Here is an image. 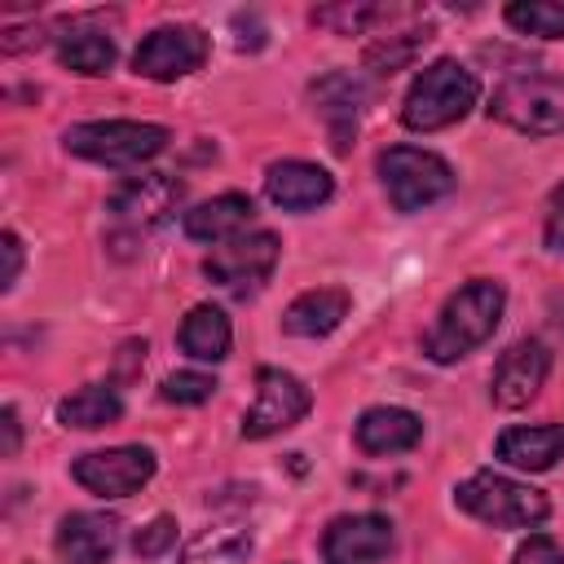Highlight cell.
Masks as SVG:
<instances>
[{
    "instance_id": "4316f807",
    "label": "cell",
    "mask_w": 564,
    "mask_h": 564,
    "mask_svg": "<svg viewBox=\"0 0 564 564\" xmlns=\"http://www.w3.org/2000/svg\"><path fill=\"white\" fill-rule=\"evenodd\" d=\"M159 392H163V401H172V405H203V401L216 392V379L203 375V370H176V375L163 379Z\"/></svg>"
},
{
    "instance_id": "4dcf8cb0",
    "label": "cell",
    "mask_w": 564,
    "mask_h": 564,
    "mask_svg": "<svg viewBox=\"0 0 564 564\" xmlns=\"http://www.w3.org/2000/svg\"><path fill=\"white\" fill-rule=\"evenodd\" d=\"M511 564H564V551H560V542H551V538L533 533V538L516 551V560H511Z\"/></svg>"
},
{
    "instance_id": "44dd1931",
    "label": "cell",
    "mask_w": 564,
    "mask_h": 564,
    "mask_svg": "<svg viewBox=\"0 0 564 564\" xmlns=\"http://www.w3.org/2000/svg\"><path fill=\"white\" fill-rule=\"evenodd\" d=\"M57 62L75 75H106L115 66V35L101 31L93 18H75L57 35Z\"/></svg>"
},
{
    "instance_id": "277c9868",
    "label": "cell",
    "mask_w": 564,
    "mask_h": 564,
    "mask_svg": "<svg viewBox=\"0 0 564 564\" xmlns=\"http://www.w3.org/2000/svg\"><path fill=\"white\" fill-rule=\"evenodd\" d=\"M489 119L524 132L555 137L564 132V79L555 75H511L489 97Z\"/></svg>"
},
{
    "instance_id": "d6a6232c",
    "label": "cell",
    "mask_w": 564,
    "mask_h": 564,
    "mask_svg": "<svg viewBox=\"0 0 564 564\" xmlns=\"http://www.w3.org/2000/svg\"><path fill=\"white\" fill-rule=\"evenodd\" d=\"M0 432H4L0 454H4V458H13V454H18V441H22V423H18V410H13V405H4V410H0Z\"/></svg>"
},
{
    "instance_id": "2e32d148",
    "label": "cell",
    "mask_w": 564,
    "mask_h": 564,
    "mask_svg": "<svg viewBox=\"0 0 564 564\" xmlns=\"http://www.w3.org/2000/svg\"><path fill=\"white\" fill-rule=\"evenodd\" d=\"M352 436H357L361 454H401V449H414L423 441V419L401 410V405H370L357 419Z\"/></svg>"
},
{
    "instance_id": "9a60e30c",
    "label": "cell",
    "mask_w": 564,
    "mask_h": 564,
    "mask_svg": "<svg viewBox=\"0 0 564 564\" xmlns=\"http://www.w3.org/2000/svg\"><path fill=\"white\" fill-rule=\"evenodd\" d=\"M57 551L70 564H106L119 551V520L101 511H70L57 524Z\"/></svg>"
},
{
    "instance_id": "d6986e66",
    "label": "cell",
    "mask_w": 564,
    "mask_h": 564,
    "mask_svg": "<svg viewBox=\"0 0 564 564\" xmlns=\"http://www.w3.org/2000/svg\"><path fill=\"white\" fill-rule=\"evenodd\" d=\"M494 454L520 471H546L564 458V423H538V427H507L494 445Z\"/></svg>"
},
{
    "instance_id": "8992f818",
    "label": "cell",
    "mask_w": 564,
    "mask_h": 564,
    "mask_svg": "<svg viewBox=\"0 0 564 564\" xmlns=\"http://www.w3.org/2000/svg\"><path fill=\"white\" fill-rule=\"evenodd\" d=\"M379 181L397 212H423L454 189V167L419 145H388L379 154Z\"/></svg>"
},
{
    "instance_id": "d4e9b609",
    "label": "cell",
    "mask_w": 564,
    "mask_h": 564,
    "mask_svg": "<svg viewBox=\"0 0 564 564\" xmlns=\"http://www.w3.org/2000/svg\"><path fill=\"white\" fill-rule=\"evenodd\" d=\"M507 22L520 35L560 40L564 35V4H555V0H516V4H507Z\"/></svg>"
},
{
    "instance_id": "f546056e",
    "label": "cell",
    "mask_w": 564,
    "mask_h": 564,
    "mask_svg": "<svg viewBox=\"0 0 564 564\" xmlns=\"http://www.w3.org/2000/svg\"><path fill=\"white\" fill-rule=\"evenodd\" d=\"M542 242H546V251H564V185H555V194H551V203H546Z\"/></svg>"
},
{
    "instance_id": "ac0fdd59",
    "label": "cell",
    "mask_w": 564,
    "mask_h": 564,
    "mask_svg": "<svg viewBox=\"0 0 564 564\" xmlns=\"http://www.w3.org/2000/svg\"><path fill=\"white\" fill-rule=\"evenodd\" d=\"M256 220V203L247 194H220L212 203H198L185 212V234L194 242H234L242 238V229Z\"/></svg>"
},
{
    "instance_id": "6da1fadb",
    "label": "cell",
    "mask_w": 564,
    "mask_h": 564,
    "mask_svg": "<svg viewBox=\"0 0 564 564\" xmlns=\"http://www.w3.org/2000/svg\"><path fill=\"white\" fill-rule=\"evenodd\" d=\"M502 308H507L502 282H494V278H471L467 286H458V291L441 304L432 330L423 335V352H427L432 361H458V357L476 352V348L498 330Z\"/></svg>"
},
{
    "instance_id": "f1b7e54d",
    "label": "cell",
    "mask_w": 564,
    "mask_h": 564,
    "mask_svg": "<svg viewBox=\"0 0 564 564\" xmlns=\"http://www.w3.org/2000/svg\"><path fill=\"white\" fill-rule=\"evenodd\" d=\"M172 542H176V520H172V516H154L145 529H137L132 551H137L141 560H159V555H163Z\"/></svg>"
},
{
    "instance_id": "7c38bea8",
    "label": "cell",
    "mask_w": 564,
    "mask_h": 564,
    "mask_svg": "<svg viewBox=\"0 0 564 564\" xmlns=\"http://www.w3.org/2000/svg\"><path fill=\"white\" fill-rule=\"evenodd\" d=\"M546 370H551V352H546L542 339H520V344H511V348L498 357L494 379H489L494 405H502V410L529 405V401L542 392Z\"/></svg>"
},
{
    "instance_id": "5bb4252c",
    "label": "cell",
    "mask_w": 564,
    "mask_h": 564,
    "mask_svg": "<svg viewBox=\"0 0 564 564\" xmlns=\"http://www.w3.org/2000/svg\"><path fill=\"white\" fill-rule=\"evenodd\" d=\"M264 194L282 212H313L335 194V181L326 167L304 163V159H282L264 172Z\"/></svg>"
},
{
    "instance_id": "8fae6325",
    "label": "cell",
    "mask_w": 564,
    "mask_h": 564,
    "mask_svg": "<svg viewBox=\"0 0 564 564\" xmlns=\"http://www.w3.org/2000/svg\"><path fill=\"white\" fill-rule=\"evenodd\" d=\"M392 551V520L379 511L339 516L322 533V560L326 564H375Z\"/></svg>"
},
{
    "instance_id": "7a4b0ae2",
    "label": "cell",
    "mask_w": 564,
    "mask_h": 564,
    "mask_svg": "<svg viewBox=\"0 0 564 564\" xmlns=\"http://www.w3.org/2000/svg\"><path fill=\"white\" fill-rule=\"evenodd\" d=\"M480 97V84L476 75L454 62V57H441L432 66H423L405 93V106H401V123L410 132H441L449 123H458Z\"/></svg>"
},
{
    "instance_id": "83f0119b",
    "label": "cell",
    "mask_w": 564,
    "mask_h": 564,
    "mask_svg": "<svg viewBox=\"0 0 564 564\" xmlns=\"http://www.w3.org/2000/svg\"><path fill=\"white\" fill-rule=\"evenodd\" d=\"M383 9L379 4H335V9H317L313 22L317 26H330L335 35H361Z\"/></svg>"
},
{
    "instance_id": "ba28073f",
    "label": "cell",
    "mask_w": 564,
    "mask_h": 564,
    "mask_svg": "<svg viewBox=\"0 0 564 564\" xmlns=\"http://www.w3.org/2000/svg\"><path fill=\"white\" fill-rule=\"evenodd\" d=\"M70 476L97 498H128L154 476V454L145 445L93 449V454H79L70 463Z\"/></svg>"
},
{
    "instance_id": "e0dca14e",
    "label": "cell",
    "mask_w": 564,
    "mask_h": 564,
    "mask_svg": "<svg viewBox=\"0 0 564 564\" xmlns=\"http://www.w3.org/2000/svg\"><path fill=\"white\" fill-rule=\"evenodd\" d=\"M348 308H352L348 291H339V286H313V291H304V295H295L286 304L282 330L286 335H300V339H322V335H330L348 317Z\"/></svg>"
},
{
    "instance_id": "603a6c76",
    "label": "cell",
    "mask_w": 564,
    "mask_h": 564,
    "mask_svg": "<svg viewBox=\"0 0 564 564\" xmlns=\"http://www.w3.org/2000/svg\"><path fill=\"white\" fill-rule=\"evenodd\" d=\"M251 551H256L251 529L229 520V524H212V529L194 533L181 551V564H247Z\"/></svg>"
},
{
    "instance_id": "cb8c5ba5",
    "label": "cell",
    "mask_w": 564,
    "mask_h": 564,
    "mask_svg": "<svg viewBox=\"0 0 564 564\" xmlns=\"http://www.w3.org/2000/svg\"><path fill=\"white\" fill-rule=\"evenodd\" d=\"M123 414V401L110 383H88L79 392H70L62 405H57V423L62 427H79V432H93V427H110L119 423Z\"/></svg>"
},
{
    "instance_id": "52a82bcc",
    "label": "cell",
    "mask_w": 564,
    "mask_h": 564,
    "mask_svg": "<svg viewBox=\"0 0 564 564\" xmlns=\"http://www.w3.org/2000/svg\"><path fill=\"white\" fill-rule=\"evenodd\" d=\"M308 410H313V392L304 388V379H295L291 370H278V366H260L256 370V401L242 414V436L247 441L278 436L286 427H295Z\"/></svg>"
},
{
    "instance_id": "30bf717a",
    "label": "cell",
    "mask_w": 564,
    "mask_h": 564,
    "mask_svg": "<svg viewBox=\"0 0 564 564\" xmlns=\"http://www.w3.org/2000/svg\"><path fill=\"white\" fill-rule=\"evenodd\" d=\"M278 251H282L278 234L256 229V234H242V238H234V242L216 247V251L203 260V273H207L212 282H220L225 291L247 295V291H256V286L273 273Z\"/></svg>"
},
{
    "instance_id": "1f68e13d",
    "label": "cell",
    "mask_w": 564,
    "mask_h": 564,
    "mask_svg": "<svg viewBox=\"0 0 564 564\" xmlns=\"http://www.w3.org/2000/svg\"><path fill=\"white\" fill-rule=\"evenodd\" d=\"M0 251H4L0 291H13V282H18V273H22V242H18V234H13V229H4V238H0Z\"/></svg>"
},
{
    "instance_id": "3957f363",
    "label": "cell",
    "mask_w": 564,
    "mask_h": 564,
    "mask_svg": "<svg viewBox=\"0 0 564 564\" xmlns=\"http://www.w3.org/2000/svg\"><path fill=\"white\" fill-rule=\"evenodd\" d=\"M454 502L494 529H538L551 516V502L542 489L520 485L498 471H476L454 489Z\"/></svg>"
},
{
    "instance_id": "4fadbf2b",
    "label": "cell",
    "mask_w": 564,
    "mask_h": 564,
    "mask_svg": "<svg viewBox=\"0 0 564 564\" xmlns=\"http://www.w3.org/2000/svg\"><path fill=\"white\" fill-rule=\"evenodd\" d=\"M181 203V181L163 176V172H145V176H132L123 181L115 194H110V216L128 229H150L159 225L172 207Z\"/></svg>"
},
{
    "instance_id": "5b68a950",
    "label": "cell",
    "mask_w": 564,
    "mask_h": 564,
    "mask_svg": "<svg viewBox=\"0 0 564 564\" xmlns=\"http://www.w3.org/2000/svg\"><path fill=\"white\" fill-rule=\"evenodd\" d=\"M62 145L79 159L106 163V167H132L154 159L167 145V128L141 123V119H97V123H75L66 128Z\"/></svg>"
},
{
    "instance_id": "9c48e42d",
    "label": "cell",
    "mask_w": 564,
    "mask_h": 564,
    "mask_svg": "<svg viewBox=\"0 0 564 564\" xmlns=\"http://www.w3.org/2000/svg\"><path fill=\"white\" fill-rule=\"evenodd\" d=\"M203 62H207V35H203L198 26H185V22H176V26H154V31L137 44V53H132V70L145 75V79H159V84L185 79V75H194Z\"/></svg>"
},
{
    "instance_id": "ffe728a7",
    "label": "cell",
    "mask_w": 564,
    "mask_h": 564,
    "mask_svg": "<svg viewBox=\"0 0 564 564\" xmlns=\"http://www.w3.org/2000/svg\"><path fill=\"white\" fill-rule=\"evenodd\" d=\"M313 101H317V115L326 119V128H330V137H335V150L344 154L348 141H352V132H357L361 101H366L361 84H357L348 70H335V75H326V79L313 84Z\"/></svg>"
},
{
    "instance_id": "7402d4cb",
    "label": "cell",
    "mask_w": 564,
    "mask_h": 564,
    "mask_svg": "<svg viewBox=\"0 0 564 564\" xmlns=\"http://www.w3.org/2000/svg\"><path fill=\"white\" fill-rule=\"evenodd\" d=\"M181 352L194 361H225L234 344V326L216 304H194L181 322Z\"/></svg>"
},
{
    "instance_id": "484cf974",
    "label": "cell",
    "mask_w": 564,
    "mask_h": 564,
    "mask_svg": "<svg viewBox=\"0 0 564 564\" xmlns=\"http://www.w3.org/2000/svg\"><path fill=\"white\" fill-rule=\"evenodd\" d=\"M427 40H432L427 31H401V35H388V40H379V44L366 48V66H370L375 75H392V70H401L405 62H414V53H419Z\"/></svg>"
}]
</instances>
